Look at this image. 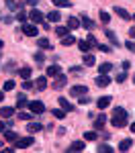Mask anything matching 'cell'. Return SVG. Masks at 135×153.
I'll list each match as a JSON object with an SVG mask.
<instances>
[{
  "mask_svg": "<svg viewBox=\"0 0 135 153\" xmlns=\"http://www.w3.org/2000/svg\"><path fill=\"white\" fill-rule=\"evenodd\" d=\"M0 21H2V23H6V25H10L12 21H14V16L8 14V12H0Z\"/></svg>",
  "mask_w": 135,
  "mask_h": 153,
  "instance_id": "836d02e7",
  "label": "cell"
},
{
  "mask_svg": "<svg viewBox=\"0 0 135 153\" xmlns=\"http://www.w3.org/2000/svg\"><path fill=\"white\" fill-rule=\"evenodd\" d=\"M74 43H76V37L70 35V33H68L66 37H61V45H63V47H70V45H74Z\"/></svg>",
  "mask_w": 135,
  "mask_h": 153,
  "instance_id": "603a6c76",
  "label": "cell"
},
{
  "mask_svg": "<svg viewBox=\"0 0 135 153\" xmlns=\"http://www.w3.org/2000/svg\"><path fill=\"white\" fill-rule=\"evenodd\" d=\"M4 70H6V71H19V70H16V63H14V61H8Z\"/></svg>",
  "mask_w": 135,
  "mask_h": 153,
  "instance_id": "7bdbcfd3",
  "label": "cell"
},
{
  "mask_svg": "<svg viewBox=\"0 0 135 153\" xmlns=\"http://www.w3.org/2000/svg\"><path fill=\"white\" fill-rule=\"evenodd\" d=\"M47 76H51V78H55V76H60L61 74V68L60 65H47Z\"/></svg>",
  "mask_w": 135,
  "mask_h": 153,
  "instance_id": "7402d4cb",
  "label": "cell"
},
{
  "mask_svg": "<svg viewBox=\"0 0 135 153\" xmlns=\"http://www.w3.org/2000/svg\"><path fill=\"white\" fill-rule=\"evenodd\" d=\"M35 88L39 90V92L45 90V88H47V76H39V78L35 80Z\"/></svg>",
  "mask_w": 135,
  "mask_h": 153,
  "instance_id": "4fadbf2b",
  "label": "cell"
},
{
  "mask_svg": "<svg viewBox=\"0 0 135 153\" xmlns=\"http://www.w3.org/2000/svg\"><path fill=\"white\" fill-rule=\"evenodd\" d=\"M109 21H110V14L102 10V12H100V23H102V25H109Z\"/></svg>",
  "mask_w": 135,
  "mask_h": 153,
  "instance_id": "ab89813d",
  "label": "cell"
},
{
  "mask_svg": "<svg viewBox=\"0 0 135 153\" xmlns=\"http://www.w3.org/2000/svg\"><path fill=\"white\" fill-rule=\"evenodd\" d=\"M104 125H107V114H98L96 118H94V129H102V127H104Z\"/></svg>",
  "mask_w": 135,
  "mask_h": 153,
  "instance_id": "2e32d148",
  "label": "cell"
},
{
  "mask_svg": "<svg viewBox=\"0 0 135 153\" xmlns=\"http://www.w3.org/2000/svg\"><path fill=\"white\" fill-rule=\"evenodd\" d=\"M127 120H129L127 110H125L123 106H115L113 117H110V125H113L115 129H121V127H125V125H127Z\"/></svg>",
  "mask_w": 135,
  "mask_h": 153,
  "instance_id": "6da1fadb",
  "label": "cell"
},
{
  "mask_svg": "<svg viewBox=\"0 0 135 153\" xmlns=\"http://www.w3.org/2000/svg\"><path fill=\"white\" fill-rule=\"evenodd\" d=\"M4 131H6V125H4V123L0 120V133H4Z\"/></svg>",
  "mask_w": 135,
  "mask_h": 153,
  "instance_id": "11a10c76",
  "label": "cell"
},
{
  "mask_svg": "<svg viewBox=\"0 0 135 153\" xmlns=\"http://www.w3.org/2000/svg\"><path fill=\"white\" fill-rule=\"evenodd\" d=\"M14 108L12 106H2V110H0V114H2V118H10V117H14Z\"/></svg>",
  "mask_w": 135,
  "mask_h": 153,
  "instance_id": "d6986e66",
  "label": "cell"
},
{
  "mask_svg": "<svg viewBox=\"0 0 135 153\" xmlns=\"http://www.w3.org/2000/svg\"><path fill=\"white\" fill-rule=\"evenodd\" d=\"M98 49H100L102 53H110V51H113V49H110L109 45H98Z\"/></svg>",
  "mask_w": 135,
  "mask_h": 153,
  "instance_id": "c3c4849f",
  "label": "cell"
},
{
  "mask_svg": "<svg viewBox=\"0 0 135 153\" xmlns=\"http://www.w3.org/2000/svg\"><path fill=\"white\" fill-rule=\"evenodd\" d=\"M80 27V19H76V16H68V29H78Z\"/></svg>",
  "mask_w": 135,
  "mask_h": 153,
  "instance_id": "83f0119b",
  "label": "cell"
},
{
  "mask_svg": "<svg viewBox=\"0 0 135 153\" xmlns=\"http://www.w3.org/2000/svg\"><path fill=\"white\" fill-rule=\"evenodd\" d=\"M29 19H31V23H33V25H39V23H43L45 14L39 10V8H31V12H29Z\"/></svg>",
  "mask_w": 135,
  "mask_h": 153,
  "instance_id": "5b68a950",
  "label": "cell"
},
{
  "mask_svg": "<svg viewBox=\"0 0 135 153\" xmlns=\"http://www.w3.org/2000/svg\"><path fill=\"white\" fill-rule=\"evenodd\" d=\"M110 70H113V63H109V61H104V63L98 65V71H100V74H109Z\"/></svg>",
  "mask_w": 135,
  "mask_h": 153,
  "instance_id": "4dcf8cb0",
  "label": "cell"
},
{
  "mask_svg": "<svg viewBox=\"0 0 135 153\" xmlns=\"http://www.w3.org/2000/svg\"><path fill=\"white\" fill-rule=\"evenodd\" d=\"M33 143H35V137L29 135V137H23V139H16V141H14V147H16V149H27V147H31Z\"/></svg>",
  "mask_w": 135,
  "mask_h": 153,
  "instance_id": "7a4b0ae2",
  "label": "cell"
},
{
  "mask_svg": "<svg viewBox=\"0 0 135 153\" xmlns=\"http://www.w3.org/2000/svg\"><path fill=\"white\" fill-rule=\"evenodd\" d=\"M133 84H135V74H133Z\"/></svg>",
  "mask_w": 135,
  "mask_h": 153,
  "instance_id": "91938a15",
  "label": "cell"
},
{
  "mask_svg": "<svg viewBox=\"0 0 135 153\" xmlns=\"http://www.w3.org/2000/svg\"><path fill=\"white\" fill-rule=\"evenodd\" d=\"M127 80V71H121V74H117V82L121 84V82H125Z\"/></svg>",
  "mask_w": 135,
  "mask_h": 153,
  "instance_id": "f6af8a7d",
  "label": "cell"
},
{
  "mask_svg": "<svg viewBox=\"0 0 135 153\" xmlns=\"http://www.w3.org/2000/svg\"><path fill=\"white\" fill-rule=\"evenodd\" d=\"M86 41H88V45H90V47H94V49H98V45H100V43L96 41V37L92 35V33L88 35V39H86Z\"/></svg>",
  "mask_w": 135,
  "mask_h": 153,
  "instance_id": "8d00e7d4",
  "label": "cell"
},
{
  "mask_svg": "<svg viewBox=\"0 0 135 153\" xmlns=\"http://www.w3.org/2000/svg\"><path fill=\"white\" fill-rule=\"evenodd\" d=\"M53 4H55L57 8H70V6H72L70 0H53Z\"/></svg>",
  "mask_w": 135,
  "mask_h": 153,
  "instance_id": "d6a6232c",
  "label": "cell"
},
{
  "mask_svg": "<svg viewBox=\"0 0 135 153\" xmlns=\"http://www.w3.org/2000/svg\"><path fill=\"white\" fill-rule=\"evenodd\" d=\"M78 102H80V104H88V102H90V98H86V96H80V98H78Z\"/></svg>",
  "mask_w": 135,
  "mask_h": 153,
  "instance_id": "681fc988",
  "label": "cell"
},
{
  "mask_svg": "<svg viewBox=\"0 0 135 153\" xmlns=\"http://www.w3.org/2000/svg\"><path fill=\"white\" fill-rule=\"evenodd\" d=\"M29 108H31L33 114H43V112H45V104H43L41 100H31V102H29Z\"/></svg>",
  "mask_w": 135,
  "mask_h": 153,
  "instance_id": "277c9868",
  "label": "cell"
},
{
  "mask_svg": "<svg viewBox=\"0 0 135 153\" xmlns=\"http://www.w3.org/2000/svg\"><path fill=\"white\" fill-rule=\"evenodd\" d=\"M66 84H68V78H66L63 74H60V76H55V82L51 84V88H53V90H61Z\"/></svg>",
  "mask_w": 135,
  "mask_h": 153,
  "instance_id": "ba28073f",
  "label": "cell"
},
{
  "mask_svg": "<svg viewBox=\"0 0 135 153\" xmlns=\"http://www.w3.org/2000/svg\"><path fill=\"white\" fill-rule=\"evenodd\" d=\"M25 106H29L27 94H19V96H16V108H25Z\"/></svg>",
  "mask_w": 135,
  "mask_h": 153,
  "instance_id": "cb8c5ba5",
  "label": "cell"
},
{
  "mask_svg": "<svg viewBox=\"0 0 135 153\" xmlns=\"http://www.w3.org/2000/svg\"><path fill=\"white\" fill-rule=\"evenodd\" d=\"M78 43V49L82 51V55L84 53H88V49H90V45H88V41H84V39H80V41H76Z\"/></svg>",
  "mask_w": 135,
  "mask_h": 153,
  "instance_id": "f1b7e54d",
  "label": "cell"
},
{
  "mask_svg": "<svg viewBox=\"0 0 135 153\" xmlns=\"http://www.w3.org/2000/svg\"><path fill=\"white\" fill-rule=\"evenodd\" d=\"M45 19H47L49 23H60V19H61V14L57 10H51L49 14H45Z\"/></svg>",
  "mask_w": 135,
  "mask_h": 153,
  "instance_id": "44dd1931",
  "label": "cell"
},
{
  "mask_svg": "<svg viewBox=\"0 0 135 153\" xmlns=\"http://www.w3.org/2000/svg\"><path fill=\"white\" fill-rule=\"evenodd\" d=\"M35 61H37V63H43V61H45V55H43V51H37V53H35Z\"/></svg>",
  "mask_w": 135,
  "mask_h": 153,
  "instance_id": "b9f144b4",
  "label": "cell"
},
{
  "mask_svg": "<svg viewBox=\"0 0 135 153\" xmlns=\"http://www.w3.org/2000/svg\"><path fill=\"white\" fill-rule=\"evenodd\" d=\"M125 47L129 49L131 53H135V41H127V43H125Z\"/></svg>",
  "mask_w": 135,
  "mask_h": 153,
  "instance_id": "bcb514c9",
  "label": "cell"
},
{
  "mask_svg": "<svg viewBox=\"0 0 135 153\" xmlns=\"http://www.w3.org/2000/svg\"><path fill=\"white\" fill-rule=\"evenodd\" d=\"M41 129H43V125H41V123H29V125H27L29 135H35V133H39Z\"/></svg>",
  "mask_w": 135,
  "mask_h": 153,
  "instance_id": "9a60e30c",
  "label": "cell"
},
{
  "mask_svg": "<svg viewBox=\"0 0 135 153\" xmlns=\"http://www.w3.org/2000/svg\"><path fill=\"white\" fill-rule=\"evenodd\" d=\"M82 63H84V68H90V65H94V63H96V57H94L92 53H84Z\"/></svg>",
  "mask_w": 135,
  "mask_h": 153,
  "instance_id": "e0dca14e",
  "label": "cell"
},
{
  "mask_svg": "<svg viewBox=\"0 0 135 153\" xmlns=\"http://www.w3.org/2000/svg\"><path fill=\"white\" fill-rule=\"evenodd\" d=\"M84 141H74L70 147H68V151H84Z\"/></svg>",
  "mask_w": 135,
  "mask_h": 153,
  "instance_id": "d4e9b609",
  "label": "cell"
},
{
  "mask_svg": "<svg viewBox=\"0 0 135 153\" xmlns=\"http://www.w3.org/2000/svg\"><path fill=\"white\" fill-rule=\"evenodd\" d=\"M98 153H115V147H110L109 143H102V145H98L96 147Z\"/></svg>",
  "mask_w": 135,
  "mask_h": 153,
  "instance_id": "4316f807",
  "label": "cell"
},
{
  "mask_svg": "<svg viewBox=\"0 0 135 153\" xmlns=\"http://www.w3.org/2000/svg\"><path fill=\"white\" fill-rule=\"evenodd\" d=\"M31 74H33V68H29V65H25V68L19 70V76H21L23 80H29V78H31Z\"/></svg>",
  "mask_w": 135,
  "mask_h": 153,
  "instance_id": "ffe728a7",
  "label": "cell"
},
{
  "mask_svg": "<svg viewBox=\"0 0 135 153\" xmlns=\"http://www.w3.org/2000/svg\"><path fill=\"white\" fill-rule=\"evenodd\" d=\"M110 102H113V96H100L96 100V106L100 108V110H104L107 106H110Z\"/></svg>",
  "mask_w": 135,
  "mask_h": 153,
  "instance_id": "8fae6325",
  "label": "cell"
},
{
  "mask_svg": "<svg viewBox=\"0 0 135 153\" xmlns=\"http://www.w3.org/2000/svg\"><path fill=\"white\" fill-rule=\"evenodd\" d=\"M4 139L12 143V141H16V139H19V135H16L14 131H4Z\"/></svg>",
  "mask_w": 135,
  "mask_h": 153,
  "instance_id": "e575fe53",
  "label": "cell"
},
{
  "mask_svg": "<svg viewBox=\"0 0 135 153\" xmlns=\"http://www.w3.org/2000/svg\"><path fill=\"white\" fill-rule=\"evenodd\" d=\"M37 47H39V49H53V45L49 43V39L39 37V39H37Z\"/></svg>",
  "mask_w": 135,
  "mask_h": 153,
  "instance_id": "5bb4252c",
  "label": "cell"
},
{
  "mask_svg": "<svg viewBox=\"0 0 135 153\" xmlns=\"http://www.w3.org/2000/svg\"><path fill=\"white\" fill-rule=\"evenodd\" d=\"M70 71H72V74H82V71H84V68H80V65H74V68H70Z\"/></svg>",
  "mask_w": 135,
  "mask_h": 153,
  "instance_id": "7dc6e473",
  "label": "cell"
},
{
  "mask_svg": "<svg viewBox=\"0 0 135 153\" xmlns=\"http://www.w3.org/2000/svg\"><path fill=\"white\" fill-rule=\"evenodd\" d=\"M4 100V90H0V102Z\"/></svg>",
  "mask_w": 135,
  "mask_h": 153,
  "instance_id": "9f6ffc18",
  "label": "cell"
},
{
  "mask_svg": "<svg viewBox=\"0 0 135 153\" xmlns=\"http://www.w3.org/2000/svg\"><path fill=\"white\" fill-rule=\"evenodd\" d=\"M121 68H123V70H125V71H127V70H129V68H131V63H129V61H123V63H121Z\"/></svg>",
  "mask_w": 135,
  "mask_h": 153,
  "instance_id": "816d5d0a",
  "label": "cell"
},
{
  "mask_svg": "<svg viewBox=\"0 0 135 153\" xmlns=\"http://www.w3.org/2000/svg\"><path fill=\"white\" fill-rule=\"evenodd\" d=\"M2 47H4V41H2V39H0V49H2Z\"/></svg>",
  "mask_w": 135,
  "mask_h": 153,
  "instance_id": "680465c9",
  "label": "cell"
},
{
  "mask_svg": "<svg viewBox=\"0 0 135 153\" xmlns=\"http://www.w3.org/2000/svg\"><path fill=\"white\" fill-rule=\"evenodd\" d=\"M33 117H35V114H29V112H19V118H23V120H31Z\"/></svg>",
  "mask_w": 135,
  "mask_h": 153,
  "instance_id": "ee69618b",
  "label": "cell"
},
{
  "mask_svg": "<svg viewBox=\"0 0 135 153\" xmlns=\"http://www.w3.org/2000/svg\"><path fill=\"white\" fill-rule=\"evenodd\" d=\"M129 37H131V39H135V27H131V29H129Z\"/></svg>",
  "mask_w": 135,
  "mask_h": 153,
  "instance_id": "db71d44e",
  "label": "cell"
},
{
  "mask_svg": "<svg viewBox=\"0 0 135 153\" xmlns=\"http://www.w3.org/2000/svg\"><path fill=\"white\" fill-rule=\"evenodd\" d=\"M94 82H96V86H98V88H107V86H109V84L113 82V80H110V78L107 76V74H98Z\"/></svg>",
  "mask_w": 135,
  "mask_h": 153,
  "instance_id": "52a82bcc",
  "label": "cell"
},
{
  "mask_svg": "<svg viewBox=\"0 0 135 153\" xmlns=\"http://www.w3.org/2000/svg\"><path fill=\"white\" fill-rule=\"evenodd\" d=\"M25 2H27L29 6H33V8H37V2H39V0H25Z\"/></svg>",
  "mask_w": 135,
  "mask_h": 153,
  "instance_id": "f907efd6",
  "label": "cell"
},
{
  "mask_svg": "<svg viewBox=\"0 0 135 153\" xmlns=\"http://www.w3.org/2000/svg\"><path fill=\"white\" fill-rule=\"evenodd\" d=\"M96 139H98L96 131H86L84 133V141H96Z\"/></svg>",
  "mask_w": 135,
  "mask_h": 153,
  "instance_id": "f546056e",
  "label": "cell"
},
{
  "mask_svg": "<svg viewBox=\"0 0 135 153\" xmlns=\"http://www.w3.org/2000/svg\"><path fill=\"white\" fill-rule=\"evenodd\" d=\"M86 94H88V88L84 84H76V86L70 88V96H74V98H80V96H86Z\"/></svg>",
  "mask_w": 135,
  "mask_h": 153,
  "instance_id": "3957f363",
  "label": "cell"
},
{
  "mask_svg": "<svg viewBox=\"0 0 135 153\" xmlns=\"http://www.w3.org/2000/svg\"><path fill=\"white\" fill-rule=\"evenodd\" d=\"M55 35L60 37V39H61V37H66V35H68V27H57V29H55Z\"/></svg>",
  "mask_w": 135,
  "mask_h": 153,
  "instance_id": "74e56055",
  "label": "cell"
},
{
  "mask_svg": "<svg viewBox=\"0 0 135 153\" xmlns=\"http://www.w3.org/2000/svg\"><path fill=\"white\" fill-rule=\"evenodd\" d=\"M131 145H133V139H123V141L119 143V151H129Z\"/></svg>",
  "mask_w": 135,
  "mask_h": 153,
  "instance_id": "484cf974",
  "label": "cell"
},
{
  "mask_svg": "<svg viewBox=\"0 0 135 153\" xmlns=\"http://www.w3.org/2000/svg\"><path fill=\"white\" fill-rule=\"evenodd\" d=\"M23 88H25V90H33V88H35V84L31 82V78H29V80H25V82H23Z\"/></svg>",
  "mask_w": 135,
  "mask_h": 153,
  "instance_id": "60d3db41",
  "label": "cell"
},
{
  "mask_svg": "<svg viewBox=\"0 0 135 153\" xmlns=\"http://www.w3.org/2000/svg\"><path fill=\"white\" fill-rule=\"evenodd\" d=\"M57 102H60V106L66 110V112H74V110H76V106H74L68 98H63V96H61V98H57Z\"/></svg>",
  "mask_w": 135,
  "mask_h": 153,
  "instance_id": "30bf717a",
  "label": "cell"
},
{
  "mask_svg": "<svg viewBox=\"0 0 135 153\" xmlns=\"http://www.w3.org/2000/svg\"><path fill=\"white\" fill-rule=\"evenodd\" d=\"M14 19L19 21V23H27V19H29V14H25V10H19L14 14Z\"/></svg>",
  "mask_w": 135,
  "mask_h": 153,
  "instance_id": "d590c367",
  "label": "cell"
},
{
  "mask_svg": "<svg viewBox=\"0 0 135 153\" xmlns=\"http://www.w3.org/2000/svg\"><path fill=\"white\" fill-rule=\"evenodd\" d=\"M133 19H135V14H133Z\"/></svg>",
  "mask_w": 135,
  "mask_h": 153,
  "instance_id": "94428289",
  "label": "cell"
},
{
  "mask_svg": "<svg viewBox=\"0 0 135 153\" xmlns=\"http://www.w3.org/2000/svg\"><path fill=\"white\" fill-rule=\"evenodd\" d=\"M131 131H133V133H135V123H131Z\"/></svg>",
  "mask_w": 135,
  "mask_h": 153,
  "instance_id": "6f0895ef",
  "label": "cell"
},
{
  "mask_svg": "<svg viewBox=\"0 0 135 153\" xmlns=\"http://www.w3.org/2000/svg\"><path fill=\"white\" fill-rule=\"evenodd\" d=\"M14 86H16V84H14V80H6V82H4V92L14 90Z\"/></svg>",
  "mask_w": 135,
  "mask_h": 153,
  "instance_id": "f35d334b",
  "label": "cell"
},
{
  "mask_svg": "<svg viewBox=\"0 0 135 153\" xmlns=\"http://www.w3.org/2000/svg\"><path fill=\"white\" fill-rule=\"evenodd\" d=\"M66 131H68L66 127H60V129H57V135H66Z\"/></svg>",
  "mask_w": 135,
  "mask_h": 153,
  "instance_id": "f5cc1de1",
  "label": "cell"
},
{
  "mask_svg": "<svg viewBox=\"0 0 135 153\" xmlns=\"http://www.w3.org/2000/svg\"><path fill=\"white\" fill-rule=\"evenodd\" d=\"M51 114H53L55 118H66V114H68V112H66V110L60 106V108H53V110H51Z\"/></svg>",
  "mask_w": 135,
  "mask_h": 153,
  "instance_id": "1f68e13d",
  "label": "cell"
},
{
  "mask_svg": "<svg viewBox=\"0 0 135 153\" xmlns=\"http://www.w3.org/2000/svg\"><path fill=\"white\" fill-rule=\"evenodd\" d=\"M104 35H107V39H109V43L113 45V47H119V45H121V41H119V37L115 35V31L107 29V31H104Z\"/></svg>",
  "mask_w": 135,
  "mask_h": 153,
  "instance_id": "9c48e42d",
  "label": "cell"
},
{
  "mask_svg": "<svg viewBox=\"0 0 135 153\" xmlns=\"http://www.w3.org/2000/svg\"><path fill=\"white\" fill-rule=\"evenodd\" d=\"M80 25H82L84 29H88V31H92V29H94V21H90L86 14H82V19H80Z\"/></svg>",
  "mask_w": 135,
  "mask_h": 153,
  "instance_id": "ac0fdd59",
  "label": "cell"
},
{
  "mask_svg": "<svg viewBox=\"0 0 135 153\" xmlns=\"http://www.w3.org/2000/svg\"><path fill=\"white\" fill-rule=\"evenodd\" d=\"M21 31H23L27 37H37V25H33V23H23V27H21Z\"/></svg>",
  "mask_w": 135,
  "mask_h": 153,
  "instance_id": "8992f818",
  "label": "cell"
},
{
  "mask_svg": "<svg viewBox=\"0 0 135 153\" xmlns=\"http://www.w3.org/2000/svg\"><path fill=\"white\" fill-rule=\"evenodd\" d=\"M115 14L121 16L123 21H131V19H133V16L129 14V10H125V8H121V6H115Z\"/></svg>",
  "mask_w": 135,
  "mask_h": 153,
  "instance_id": "7c38bea8",
  "label": "cell"
}]
</instances>
